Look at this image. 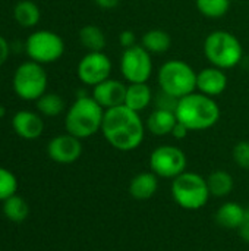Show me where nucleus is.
Here are the masks:
<instances>
[{
    "label": "nucleus",
    "mask_w": 249,
    "mask_h": 251,
    "mask_svg": "<svg viewBox=\"0 0 249 251\" xmlns=\"http://www.w3.org/2000/svg\"><path fill=\"white\" fill-rule=\"evenodd\" d=\"M82 140L76 138L69 132L53 137L47 144L48 157L59 165L75 163L82 156Z\"/></svg>",
    "instance_id": "nucleus-12"
},
{
    "label": "nucleus",
    "mask_w": 249,
    "mask_h": 251,
    "mask_svg": "<svg viewBox=\"0 0 249 251\" xmlns=\"http://www.w3.org/2000/svg\"><path fill=\"white\" fill-rule=\"evenodd\" d=\"M145 131V122L139 113L122 104L104 112L100 132L113 149L132 151L142 144Z\"/></svg>",
    "instance_id": "nucleus-1"
},
{
    "label": "nucleus",
    "mask_w": 249,
    "mask_h": 251,
    "mask_svg": "<svg viewBox=\"0 0 249 251\" xmlns=\"http://www.w3.org/2000/svg\"><path fill=\"white\" fill-rule=\"evenodd\" d=\"M227 88V75L223 69L216 66H208L197 72V91L210 96L213 99L219 97Z\"/></svg>",
    "instance_id": "nucleus-14"
},
{
    "label": "nucleus",
    "mask_w": 249,
    "mask_h": 251,
    "mask_svg": "<svg viewBox=\"0 0 249 251\" xmlns=\"http://www.w3.org/2000/svg\"><path fill=\"white\" fill-rule=\"evenodd\" d=\"M157 82L161 91L179 100L197 91V72L188 62L172 59L157 71Z\"/></svg>",
    "instance_id": "nucleus-5"
},
{
    "label": "nucleus",
    "mask_w": 249,
    "mask_h": 251,
    "mask_svg": "<svg viewBox=\"0 0 249 251\" xmlns=\"http://www.w3.org/2000/svg\"><path fill=\"white\" fill-rule=\"evenodd\" d=\"M79 43L87 51H104L107 38L104 31L97 25H85L79 29Z\"/></svg>",
    "instance_id": "nucleus-23"
},
{
    "label": "nucleus",
    "mask_w": 249,
    "mask_h": 251,
    "mask_svg": "<svg viewBox=\"0 0 249 251\" xmlns=\"http://www.w3.org/2000/svg\"><path fill=\"white\" fill-rule=\"evenodd\" d=\"M13 18L23 28H34L41 19V10L32 0H21L13 7Z\"/></svg>",
    "instance_id": "nucleus-22"
},
{
    "label": "nucleus",
    "mask_w": 249,
    "mask_h": 251,
    "mask_svg": "<svg viewBox=\"0 0 249 251\" xmlns=\"http://www.w3.org/2000/svg\"><path fill=\"white\" fill-rule=\"evenodd\" d=\"M178 124V118L175 112L172 110H164V109H154L147 121H145V128L150 134L157 135V137H164L170 135L175 125Z\"/></svg>",
    "instance_id": "nucleus-18"
},
{
    "label": "nucleus",
    "mask_w": 249,
    "mask_h": 251,
    "mask_svg": "<svg viewBox=\"0 0 249 251\" xmlns=\"http://www.w3.org/2000/svg\"><path fill=\"white\" fill-rule=\"evenodd\" d=\"M204 56L211 66L226 71L241 63L244 47L235 34L225 29H216L204 40Z\"/></svg>",
    "instance_id": "nucleus-4"
},
{
    "label": "nucleus",
    "mask_w": 249,
    "mask_h": 251,
    "mask_svg": "<svg viewBox=\"0 0 249 251\" xmlns=\"http://www.w3.org/2000/svg\"><path fill=\"white\" fill-rule=\"evenodd\" d=\"M48 76L44 65L32 60L21 63L12 76V88L16 97L23 101H37L47 93Z\"/></svg>",
    "instance_id": "nucleus-7"
},
{
    "label": "nucleus",
    "mask_w": 249,
    "mask_h": 251,
    "mask_svg": "<svg viewBox=\"0 0 249 251\" xmlns=\"http://www.w3.org/2000/svg\"><path fill=\"white\" fill-rule=\"evenodd\" d=\"M37 110L41 116L56 118L62 115L66 109L65 100L57 93H45L35 101Z\"/></svg>",
    "instance_id": "nucleus-25"
},
{
    "label": "nucleus",
    "mask_w": 249,
    "mask_h": 251,
    "mask_svg": "<svg viewBox=\"0 0 249 251\" xmlns=\"http://www.w3.org/2000/svg\"><path fill=\"white\" fill-rule=\"evenodd\" d=\"M0 251H1V250H0Z\"/></svg>",
    "instance_id": "nucleus-36"
},
{
    "label": "nucleus",
    "mask_w": 249,
    "mask_h": 251,
    "mask_svg": "<svg viewBox=\"0 0 249 251\" xmlns=\"http://www.w3.org/2000/svg\"><path fill=\"white\" fill-rule=\"evenodd\" d=\"M178 99H175L173 96L170 94H166L164 91H158V94L154 97V103H156V107L157 109H164V110H172L175 112L176 110V106H178Z\"/></svg>",
    "instance_id": "nucleus-29"
},
{
    "label": "nucleus",
    "mask_w": 249,
    "mask_h": 251,
    "mask_svg": "<svg viewBox=\"0 0 249 251\" xmlns=\"http://www.w3.org/2000/svg\"><path fill=\"white\" fill-rule=\"evenodd\" d=\"M126 87L128 84L109 78L98 85L92 87V99L104 109H112L116 106H122L125 103V94H126Z\"/></svg>",
    "instance_id": "nucleus-13"
},
{
    "label": "nucleus",
    "mask_w": 249,
    "mask_h": 251,
    "mask_svg": "<svg viewBox=\"0 0 249 251\" xmlns=\"http://www.w3.org/2000/svg\"><path fill=\"white\" fill-rule=\"evenodd\" d=\"M15 134L23 140H37L44 132V121L40 113L31 110H19L12 118Z\"/></svg>",
    "instance_id": "nucleus-15"
},
{
    "label": "nucleus",
    "mask_w": 249,
    "mask_h": 251,
    "mask_svg": "<svg viewBox=\"0 0 249 251\" xmlns=\"http://www.w3.org/2000/svg\"><path fill=\"white\" fill-rule=\"evenodd\" d=\"M170 194L179 207L191 212L203 209L211 197L207 185V178L189 171H185L183 174L172 179Z\"/></svg>",
    "instance_id": "nucleus-6"
},
{
    "label": "nucleus",
    "mask_w": 249,
    "mask_h": 251,
    "mask_svg": "<svg viewBox=\"0 0 249 251\" xmlns=\"http://www.w3.org/2000/svg\"><path fill=\"white\" fill-rule=\"evenodd\" d=\"M94 3L104 10H110V9H114L119 6L120 0H94Z\"/></svg>",
    "instance_id": "nucleus-34"
},
{
    "label": "nucleus",
    "mask_w": 249,
    "mask_h": 251,
    "mask_svg": "<svg viewBox=\"0 0 249 251\" xmlns=\"http://www.w3.org/2000/svg\"><path fill=\"white\" fill-rule=\"evenodd\" d=\"M4 115H6V109H4V106L0 104V119L4 118Z\"/></svg>",
    "instance_id": "nucleus-35"
},
{
    "label": "nucleus",
    "mask_w": 249,
    "mask_h": 251,
    "mask_svg": "<svg viewBox=\"0 0 249 251\" xmlns=\"http://www.w3.org/2000/svg\"><path fill=\"white\" fill-rule=\"evenodd\" d=\"M119 44L123 47V50H125V49H129V47H132V46H135V44H136V35H135V32L131 31V29L122 31V32L119 34Z\"/></svg>",
    "instance_id": "nucleus-30"
},
{
    "label": "nucleus",
    "mask_w": 249,
    "mask_h": 251,
    "mask_svg": "<svg viewBox=\"0 0 249 251\" xmlns=\"http://www.w3.org/2000/svg\"><path fill=\"white\" fill-rule=\"evenodd\" d=\"M191 131L183 125V124H181V122H178L176 125H175V128H173V131H172V137L173 138H176V140H183V138H186L188 137V134H189Z\"/></svg>",
    "instance_id": "nucleus-33"
},
{
    "label": "nucleus",
    "mask_w": 249,
    "mask_h": 251,
    "mask_svg": "<svg viewBox=\"0 0 249 251\" xmlns=\"http://www.w3.org/2000/svg\"><path fill=\"white\" fill-rule=\"evenodd\" d=\"M158 190V176L150 172H139L136 174L129 182V194L132 199L144 201L154 197Z\"/></svg>",
    "instance_id": "nucleus-17"
},
{
    "label": "nucleus",
    "mask_w": 249,
    "mask_h": 251,
    "mask_svg": "<svg viewBox=\"0 0 249 251\" xmlns=\"http://www.w3.org/2000/svg\"><path fill=\"white\" fill-rule=\"evenodd\" d=\"M154 101V94L147 82H131L126 87L125 106L141 113Z\"/></svg>",
    "instance_id": "nucleus-16"
},
{
    "label": "nucleus",
    "mask_w": 249,
    "mask_h": 251,
    "mask_svg": "<svg viewBox=\"0 0 249 251\" xmlns=\"http://www.w3.org/2000/svg\"><path fill=\"white\" fill-rule=\"evenodd\" d=\"M188 159L183 150L176 146L164 144L156 147L148 159V166L158 178L175 179L186 171Z\"/></svg>",
    "instance_id": "nucleus-9"
},
{
    "label": "nucleus",
    "mask_w": 249,
    "mask_h": 251,
    "mask_svg": "<svg viewBox=\"0 0 249 251\" xmlns=\"http://www.w3.org/2000/svg\"><path fill=\"white\" fill-rule=\"evenodd\" d=\"M25 53L29 60L40 65L54 63L65 53V41L54 31L38 29L28 35L25 41Z\"/></svg>",
    "instance_id": "nucleus-8"
},
{
    "label": "nucleus",
    "mask_w": 249,
    "mask_h": 251,
    "mask_svg": "<svg viewBox=\"0 0 249 251\" xmlns=\"http://www.w3.org/2000/svg\"><path fill=\"white\" fill-rule=\"evenodd\" d=\"M175 115L178 122L183 124L191 132L213 128L220 119V107L216 99L194 91L179 99Z\"/></svg>",
    "instance_id": "nucleus-2"
},
{
    "label": "nucleus",
    "mask_w": 249,
    "mask_h": 251,
    "mask_svg": "<svg viewBox=\"0 0 249 251\" xmlns=\"http://www.w3.org/2000/svg\"><path fill=\"white\" fill-rule=\"evenodd\" d=\"M18 178L15 174L3 166H0V203L15 196L18 191Z\"/></svg>",
    "instance_id": "nucleus-27"
},
{
    "label": "nucleus",
    "mask_w": 249,
    "mask_h": 251,
    "mask_svg": "<svg viewBox=\"0 0 249 251\" xmlns=\"http://www.w3.org/2000/svg\"><path fill=\"white\" fill-rule=\"evenodd\" d=\"M153 54L148 53L141 44L125 49L120 57V72L128 84L148 82L153 75Z\"/></svg>",
    "instance_id": "nucleus-10"
},
{
    "label": "nucleus",
    "mask_w": 249,
    "mask_h": 251,
    "mask_svg": "<svg viewBox=\"0 0 249 251\" xmlns=\"http://www.w3.org/2000/svg\"><path fill=\"white\" fill-rule=\"evenodd\" d=\"M1 212L7 221L13 224H21L29 216V206L21 196L15 194L1 203Z\"/></svg>",
    "instance_id": "nucleus-24"
},
{
    "label": "nucleus",
    "mask_w": 249,
    "mask_h": 251,
    "mask_svg": "<svg viewBox=\"0 0 249 251\" xmlns=\"http://www.w3.org/2000/svg\"><path fill=\"white\" fill-rule=\"evenodd\" d=\"M232 0H195L198 12L210 19L223 18L230 9Z\"/></svg>",
    "instance_id": "nucleus-26"
},
{
    "label": "nucleus",
    "mask_w": 249,
    "mask_h": 251,
    "mask_svg": "<svg viewBox=\"0 0 249 251\" xmlns=\"http://www.w3.org/2000/svg\"><path fill=\"white\" fill-rule=\"evenodd\" d=\"M247 209L236 201L223 203L216 212V222L225 229H238L245 218Z\"/></svg>",
    "instance_id": "nucleus-19"
},
{
    "label": "nucleus",
    "mask_w": 249,
    "mask_h": 251,
    "mask_svg": "<svg viewBox=\"0 0 249 251\" xmlns=\"http://www.w3.org/2000/svg\"><path fill=\"white\" fill-rule=\"evenodd\" d=\"M141 46L151 54H163L169 51L172 46V38L167 31L160 28H153L142 35Z\"/></svg>",
    "instance_id": "nucleus-20"
},
{
    "label": "nucleus",
    "mask_w": 249,
    "mask_h": 251,
    "mask_svg": "<svg viewBox=\"0 0 249 251\" xmlns=\"http://www.w3.org/2000/svg\"><path fill=\"white\" fill-rule=\"evenodd\" d=\"M232 157L239 168L249 169V141L244 140L236 143L232 150Z\"/></svg>",
    "instance_id": "nucleus-28"
},
{
    "label": "nucleus",
    "mask_w": 249,
    "mask_h": 251,
    "mask_svg": "<svg viewBox=\"0 0 249 251\" xmlns=\"http://www.w3.org/2000/svg\"><path fill=\"white\" fill-rule=\"evenodd\" d=\"M239 232V237L249 244V209H247V213H245V218L241 224V226L236 229Z\"/></svg>",
    "instance_id": "nucleus-31"
},
{
    "label": "nucleus",
    "mask_w": 249,
    "mask_h": 251,
    "mask_svg": "<svg viewBox=\"0 0 249 251\" xmlns=\"http://www.w3.org/2000/svg\"><path fill=\"white\" fill-rule=\"evenodd\" d=\"M207 185H208L211 197L225 199L233 191L235 179L229 172H226L223 169H217V171H213L207 176Z\"/></svg>",
    "instance_id": "nucleus-21"
},
{
    "label": "nucleus",
    "mask_w": 249,
    "mask_h": 251,
    "mask_svg": "<svg viewBox=\"0 0 249 251\" xmlns=\"http://www.w3.org/2000/svg\"><path fill=\"white\" fill-rule=\"evenodd\" d=\"M113 63L104 51H88L78 62L76 75L88 87H95L110 78Z\"/></svg>",
    "instance_id": "nucleus-11"
},
{
    "label": "nucleus",
    "mask_w": 249,
    "mask_h": 251,
    "mask_svg": "<svg viewBox=\"0 0 249 251\" xmlns=\"http://www.w3.org/2000/svg\"><path fill=\"white\" fill-rule=\"evenodd\" d=\"M104 109L88 94H79L65 116L66 132L79 140L90 138L101 131Z\"/></svg>",
    "instance_id": "nucleus-3"
},
{
    "label": "nucleus",
    "mask_w": 249,
    "mask_h": 251,
    "mask_svg": "<svg viewBox=\"0 0 249 251\" xmlns=\"http://www.w3.org/2000/svg\"><path fill=\"white\" fill-rule=\"evenodd\" d=\"M9 54H10V44L3 35H0V66L7 60Z\"/></svg>",
    "instance_id": "nucleus-32"
}]
</instances>
